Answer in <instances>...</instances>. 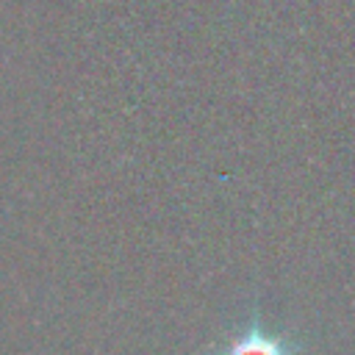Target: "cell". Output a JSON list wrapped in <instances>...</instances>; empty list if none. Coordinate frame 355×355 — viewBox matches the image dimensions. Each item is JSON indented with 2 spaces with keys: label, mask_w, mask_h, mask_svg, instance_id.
<instances>
[{
  "label": "cell",
  "mask_w": 355,
  "mask_h": 355,
  "mask_svg": "<svg viewBox=\"0 0 355 355\" xmlns=\"http://www.w3.org/2000/svg\"><path fill=\"white\" fill-rule=\"evenodd\" d=\"M211 355H302V344L297 338H288V336H280V333H269L263 327L261 313L252 311L250 322L239 333H233Z\"/></svg>",
  "instance_id": "cell-1"
}]
</instances>
